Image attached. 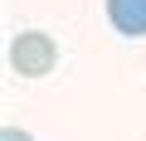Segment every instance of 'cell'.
<instances>
[{"instance_id":"cell-2","label":"cell","mask_w":146,"mask_h":141,"mask_svg":"<svg viewBox=\"0 0 146 141\" xmlns=\"http://www.w3.org/2000/svg\"><path fill=\"white\" fill-rule=\"evenodd\" d=\"M107 20L117 24V34L141 39L146 34V0H107Z\"/></svg>"},{"instance_id":"cell-3","label":"cell","mask_w":146,"mask_h":141,"mask_svg":"<svg viewBox=\"0 0 146 141\" xmlns=\"http://www.w3.org/2000/svg\"><path fill=\"white\" fill-rule=\"evenodd\" d=\"M0 141H34L29 131H20V126H5V131H0Z\"/></svg>"},{"instance_id":"cell-1","label":"cell","mask_w":146,"mask_h":141,"mask_svg":"<svg viewBox=\"0 0 146 141\" xmlns=\"http://www.w3.org/2000/svg\"><path fill=\"white\" fill-rule=\"evenodd\" d=\"M54 63H58V44H54L49 34H39V29L15 34V44H10V68H15L20 78H44V73H54Z\"/></svg>"}]
</instances>
